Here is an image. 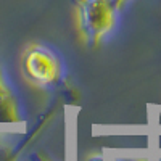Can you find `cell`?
<instances>
[{
	"mask_svg": "<svg viewBox=\"0 0 161 161\" xmlns=\"http://www.w3.org/2000/svg\"><path fill=\"white\" fill-rule=\"evenodd\" d=\"M116 7L111 0H77V23L82 36L97 44L114 26Z\"/></svg>",
	"mask_w": 161,
	"mask_h": 161,
	"instance_id": "cell-1",
	"label": "cell"
},
{
	"mask_svg": "<svg viewBox=\"0 0 161 161\" xmlns=\"http://www.w3.org/2000/svg\"><path fill=\"white\" fill-rule=\"evenodd\" d=\"M19 121V108L8 80L0 68V124H10Z\"/></svg>",
	"mask_w": 161,
	"mask_h": 161,
	"instance_id": "cell-3",
	"label": "cell"
},
{
	"mask_svg": "<svg viewBox=\"0 0 161 161\" xmlns=\"http://www.w3.org/2000/svg\"><path fill=\"white\" fill-rule=\"evenodd\" d=\"M21 68L24 76L37 86H53L61 76L58 57L44 45H31L23 55Z\"/></svg>",
	"mask_w": 161,
	"mask_h": 161,
	"instance_id": "cell-2",
	"label": "cell"
},
{
	"mask_svg": "<svg viewBox=\"0 0 161 161\" xmlns=\"http://www.w3.org/2000/svg\"><path fill=\"white\" fill-rule=\"evenodd\" d=\"M111 2L114 3V7H116V8H119L121 5H123V2H124V0H111Z\"/></svg>",
	"mask_w": 161,
	"mask_h": 161,
	"instance_id": "cell-4",
	"label": "cell"
}]
</instances>
